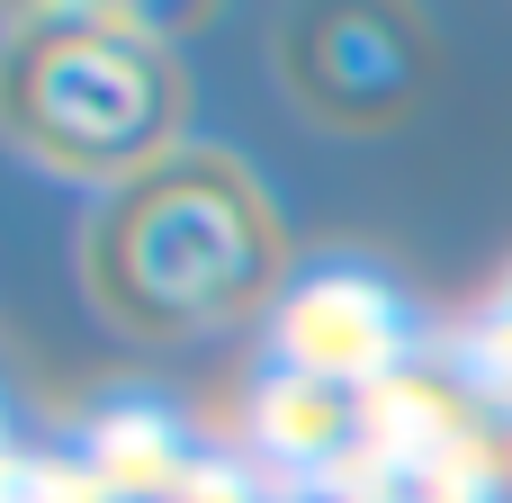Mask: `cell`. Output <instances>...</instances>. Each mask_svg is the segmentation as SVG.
Returning <instances> with one entry per match:
<instances>
[{
    "mask_svg": "<svg viewBox=\"0 0 512 503\" xmlns=\"http://www.w3.org/2000/svg\"><path fill=\"white\" fill-rule=\"evenodd\" d=\"M279 216L243 153L180 144L171 162L117 180L81 225V288L99 324L135 342H198L279 297Z\"/></svg>",
    "mask_w": 512,
    "mask_h": 503,
    "instance_id": "6da1fadb",
    "label": "cell"
},
{
    "mask_svg": "<svg viewBox=\"0 0 512 503\" xmlns=\"http://www.w3.org/2000/svg\"><path fill=\"white\" fill-rule=\"evenodd\" d=\"M189 81L144 18L36 9L0 27V135L63 180H135L180 153Z\"/></svg>",
    "mask_w": 512,
    "mask_h": 503,
    "instance_id": "7a4b0ae2",
    "label": "cell"
},
{
    "mask_svg": "<svg viewBox=\"0 0 512 503\" xmlns=\"http://www.w3.org/2000/svg\"><path fill=\"white\" fill-rule=\"evenodd\" d=\"M279 81L315 126L387 135L432 90V27L405 9H306L279 36Z\"/></svg>",
    "mask_w": 512,
    "mask_h": 503,
    "instance_id": "3957f363",
    "label": "cell"
}]
</instances>
